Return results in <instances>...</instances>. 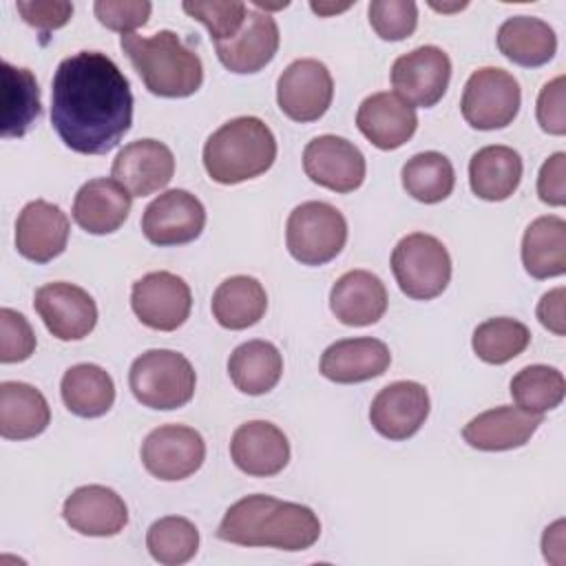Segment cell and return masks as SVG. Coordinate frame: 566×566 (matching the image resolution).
<instances>
[{
	"instance_id": "cell-19",
	"label": "cell",
	"mask_w": 566,
	"mask_h": 566,
	"mask_svg": "<svg viewBox=\"0 0 566 566\" xmlns=\"http://www.w3.org/2000/svg\"><path fill=\"white\" fill-rule=\"evenodd\" d=\"M62 517L80 535L113 537L128 524V506L117 491L104 484H86L64 500Z\"/></svg>"
},
{
	"instance_id": "cell-25",
	"label": "cell",
	"mask_w": 566,
	"mask_h": 566,
	"mask_svg": "<svg viewBox=\"0 0 566 566\" xmlns=\"http://www.w3.org/2000/svg\"><path fill=\"white\" fill-rule=\"evenodd\" d=\"M329 310L343 325H374L387 312V287L369 270H349L332 285Z\"/></svg>"
},
{
	"instance_id": "cell-33",
	"label": "cell",
	"mask_w": 566,
	"mask_h": 566,
	"mask_svg": "<svg viewBox=\"0 0 566 566\" xmlns=\"http://www.w3.org/2000/svg\"><path fill=\"white\" fill-rule=\"evenodd\" d=\"M228 374L234 387L248 396H261L276 387L283 374V356L270 340H248L232 349Z\"/></svg>"
},
{
	"instance_id": "cell-26",
	"label": "cell",
	"mask_w": 566,
	"mask_h": 566,
	"mask_svg": "<svg viewBox=\"0 0 566 566\" xmlns=\"http://www.w3.org/2000/svg\"><path fill=\"white\" fill-rule=\"evenodd\" d=\"M133 195L111 177L88 179L73 199V219L88 234H111L128 219Z\"/></svg>"
},
{
	"instance_id": "cell-29",
	"label": "cell",
	"mask_w": 566,
	"mask_h": 566,
	"mask_svg": "<svg viewBox=\"0 0 566 566\" xmlns=\"http://www.w3.org/2000/svg\"><path fill=\"white\" fill-rule=\"evenodd\" d=\"M2 115L0 133L2 137H22L42 115L40 86L35 75L24 66H13L2 62Z\"/></svg>"
},
{
	"instance_id": "cell-1",
	"label": "cell",
	"mask_w": 566,
	"mask_h": 566,
	"mask_svg": "<svg viewBox=\"0 0 566 566\" xmlns=\"http://www.w3.org/2000/svg\"><path fill=\"white\" fill-rule=\"evenodd\" d=\"M51 124L80 155L113 150L133 124V93L119 66L99 51L64 57L51 82Z\"/></svg>"
},
{
	"instance_id": "cell-8",
	"label": "cell",
	"mask_w": 566,
	"mask_h": 566,
	"mask_svg": "<svg viewBox=\"0 0 566 566\" xmlns=\"http://www.w3.org/2000/svg\"><path fill=\"white\" fill-rule=\"evenodd\" d=\"M522 91L517 80L500 66H482L464 84L460 111L469 126L495 130L509 126L520 111Z\"/></svg>"
},
{
	"instance_id": "cell-16",
	"label": "cell",
	"mask_w": 566,
	"mask_h": 566,
	"mask_svg": "<svg viewBox=\"0 0 566 566\" xmlns=\"http://www.w3.org/2000/svg\"><path fill=\"white\" fill-rule=\"evenodd\" d=\"M431 402L424 385L416 380H396L382 387L369 407L371 427L389 440H407L420 431Z\"/></svg>"
},
{
	"instance_id": "cell-34",
	"label": "cell",
	"mask_w": 566,
	"mask_h": 566,
	"mask_svg": "<svg viewBox=\"0 0 566 566\" xmlns=\"http://www.w3.org/2000/svg\"><path fill=\"white\" fill-rule=\"evenodd\" d=\"M60 394L71 413L80 418H99L115 402V382L104 367L80 363L64 371Z\"/></svg>"
},
{
	"instance_id": "cell-4",
	"label": "cell",
	"mask_w": 566,
	"mask_h": 566,
	"mask_svg": "<svg viewBox=\"0 0 566 566\" xmlns=\"http://www.w3.org/2000/svg\"><path fill=\"white\" fill-rule=\"evenodd\" d=\"M276 139L270 126L252 115L221 124L203 144V168L217 184L232 186L272 168Z\"/></svg>"
},
{
	"instance_id": "cell-46",
	"label": "cell",
	"mask_w": 566,
	"mask_h": 566,
	"mask_svg": "<svg viewBox=\"0 0 566 566\" xmlns=\"http://www.w3.org/2000/svg\"><path fill=\"white\" fill-rule=\"evenodd\" d=\"M564 296L566 290L564 287H555L551 292H546L539 303H537V318L539 323L553 332L555 336H564L566 334V318H564Z\"/></svg>"
},
{
	"instance_id": "cell-3",
	"label": "cell",
	"mask_w": 566,
	"mask_h": 566,
	"mask_svg": "<svg viewBox=\"0 0 566 566\" xmlns=\"http://www.w3.org/2000/svg\"><path fill=\"white\" fill-rule=\"evenodd\" d=\"M119 46L153 95L188 97L197 93L203 82L201 57L170 29L148 38L126 33L122 35Z\"/></svg>"
},
{
	"instance_id": "cell-20",
	"label": "cell",
	"mask_w": 566,
	"mask_h": 566,
	"mask_svg": "<svg viewBox=\"0 0 566 566\" xmlns=\"http://www.w3.org/2000/svg\"><path fill=\"white\" fill-rule=\"evenodd\" d=\"M69 230V217L60 206L44 199L29 201L15 221V250L29 261L49 263L64 252Z\"/></svg>"
},
{
	"instance_id": "cell-22",
	"label": "cell",
	"mask_w": 566,
	"mask_h": 566,
	"mask_svg": "<svg viewBox=\"0 0 566 566\" xmlns=\"http://www.w3.org/2000/svg\"><path fill=\"white\" fill-rule=\"evenodd\" d=\"M542 422V413H528L513 405H500L471 418L462 429V438L478 451H509L524 447Z\"/></svg>"
},
{
	"instance_id": "cell-17",
	"label": "cell",
	"mask_w": 566,
	"mask_h": 566,
	"mask_svg": "<svg viewBox=\"0 0 566 566\" xmlns=\"http://www.w3.org/2000/svg\"><path fill=\"white\" fill-rule=\"evenodd\" d=\"M111 175L133 197H148L170 184L175 175V157L164 142L135 139L117 153Z\"/></svg>"
},
{
	"instance_id": "cell-23",
	"label": "cell",
	"mask_w": 566,
	"mask_h": 566,
	"mask_svg": "<svg viewBox=\"0 0 566 566\" xmlns=\"http://www.w3.org/2000/svg\"><path fill=\"white\" fill-rule=\"evenodd\" d=\"M279 42L281 35L276 20L265 11L252 9L248 11L241 31L226 42H214V51L228 71L256 73L272 62L279 51Z\"/></svg>"
},
{
	"instance_id": "cell-21",
	"label": "cell",
	"mask_w": 566,
	"mask_h": 566,
	"mask_svg": "<svg viewBox=\"0 0 566 566\" xmlns=\"http://www.w3.org/2000/svg\"><path fill=\"white\" fill-rule=\"evenodd\" d=\"M356 126L376 148L396 150L413 137L418 115L416 108L400 95L380 91L360 102Z\"/></svg>"
},
{
	"instance_id": "cell-10",
	"label": "cell",
	"mask_w": 566,
	"mask_h": 566,
	"mask_svg": "<svg viewBox=\"0 0 566 566\" xmlns=\"http://www.w3.org/2000/svg\"><path fill=\"white\" fill-rule=\"evenodd\" d=\"M142 464L164 482L186 480L197 473L206 460L201 433L186 424H161L142 442Z\"/></svg>"
},
{
	"instance_id": "cell-39",
	"label": "cell",
	"mask_w": 566,
	"mask_h": 566,
	"mask_svg": "<svg viewBox=\"0 0 566 566\" xmlns=\"http://www.w3.org/2000/svg\"><path fill=\"white\" fill-rule=\"evenodd\" d=\"M181 9L199 20L208 33L210 40L214 42H226L230 38H234L248 15V4L245 2H219V0H192V2H184Z\"/></svg>"
},
{
	"instance_id": "cell-36",
	"label": "cell",
	"mask_w": 566,
	"mask_h": 566,
	"mask_svg": "<svg viewBox=\"0 0 566 566\" xmlns=\"http://www.w3.org/2000/svg\"><path fill=\"white\" fill-rule=\"evenodd\" d=\"M531 343V329L509 316L486 318L473 329L471 347L475 356L489 365H504L520 356Z\"/></svg>"
},
{
	"instance_id": "cell-11",
	"label": "cell",
	"mask_w": 566,
	"mask_h": 566,
	"mask_svg": "<svg viewBox=\"0 0 566 566\" xmlns=\"http://www.w3.org/2000/svg\"><path fill=\"white\" fill-rule=\"evenodd\" d=\"M332 97V73L314 57L294 60L276 80V104L292 122H316L327 113Z\"/></svg>"
},
{
	"instance_id": "cell-47",
	"label": "cell",
	"mask_w": 566,
	"mask_h": 566,
	"mask_svg": "<svg viewBox=\"0 0 566 566\" xmlns=\"http://www.w3.org/2000/svg\"><path fill=\"white\" fill-rule=\"evenodd\" d=\"M555 537H557V539H553V528L548 526V528L544 531V537H542V548H544V551L551 548V551H559V553H562V548H564V533L559 531Z\"/></svg>"
},
{
	"instance_id": "cell-13",
	"label": "cell",
	"mask_w": 566,
	"mask_h": 566,
	"mask_svg": "<svg viewBox=\"0 0 566 566\" xmlns=\"http://www.w3.org/2000/svg\"><path fill=\"white\" fill-rule=\"evenodd\" d=\"M206 228V208L188 190L175 188L153 199L142 214L144 237L159 248L195 241Z\"/></svg>"
},
{
	"instance_id": "cell-14",
	"label": "cell",
	"mask_w": 566,
	"mask_h": 566,
	"mask_svg": "<svg viewBox=\"0 0 566 566\" xmlns=\"http://www.w3.org/2000/svg\"><path fill=\"white\" fill-rule=\"evenodd\" d=\"M33 307L46 329L60 340H80L95 329L97 305L93 296L66 281L44 283L35 290Z\"/></svg>"
},
{
	"instance_id": "cell-24",
	"label": "cell",
	"mask_w": 566,
	"mask_h": 566,
	"mask_svg": "<svg viewBox=\"0 0 566 566\" xmlns=\"http://www.w3.org/2000/svg\"><path fill=\"white\" fill-rule=\"evenodd\" d=\"M391 365L389 347L371 336L343 338L332 343L321 356V374L338 385L365 382L382 376Z\"/></svg>"
},
{
	"instance_id": "cell-45",
	"label": "cell",
	"mask_w": 566,
	"mask_h": 566,
	"mask_svg": "<svg viewBox=\"0 0 566 566\" xmlns=\"http://www.w3.org/2000/svg\"><path fill=\"white\" fill-rule=\"evenodd\" d=\"M537 195L548 206H564L566 203V155L555 153L551 155L537 175Z\"/></svg>"
},
{
	"instance_id": "cell-7",
	"label": "cell",
	"mask_w": 566,
	"mask_h": 566,
	"mask_svg": "<svg viewBox=\"0 0 566 566\" xmlns=\"http://www.w3.org/2000/svg\"><path fill=\"white\" fill-rule=\"evenodd\" d=\"M347 241V221L325 201L298 203L285 223L287 252L303 265H323L340 254Z\"/></svg>"
},
{
	"instance_id": "cell-30",
	"label": "cell",
	"mask_w": 566,
	"mask_h": 566,
	"mask_svg": "<svg viewBox=\"0 0 566 566\" xmlns=\"http://www.w3.org/2000/svg\"><path fill=\"white\" fill-rule=\"evenodd\" d=\"M497 49L520 66H542L557 51V35L548 22L533 15L506 18L497 29Z\"/></svg>"
},
{
	"instance_id": "cell-37",
	"label": "cell",
	"mask_w": 566,
	"mask_h": 566,
	"mask_svg": "<svg viewBox=\"0 0 566 566\" xmlns=\"http://www.w3.org/2000/svg\"><path fill=\"white\" fill-rule=\"evenodd\" d=\"M511 398L528 413L551 411L562 405L566 380L559 369L548 365H528L511 378Z\"/></svg>"
},
{
	"instance_id": "cell-27",
	"label": "cell",
	"mask_w": 566,
	"mask_h": 566,
	"mask_svg": "<svg viewBox=\"0 0 566 566\" xmlns=\"http://www.w3.org/2000/svg\"><path fill=\"white\" fill-rule=\"evenodd\" d=\"M51 422V409L40 389L20 380L0 382V436L7 440H29L40 436Z\"/></svg>"
},
{
	"instance_id": "cell-38",
	"label": "cell",
	"mask_w": 566,
	"mask_h": 566,
	"mask_svg": "<svg viewBox=\"0 0 566 566\" xmlns=\"http://www.w3.org/2000/svg\"><path fill=\"white\" fill-rule=\"evenodd\" d=\"M146 548L155 562L179 566L197 555L199 531L188 517L166 515L150 524L146 533Z\"/></svg>"
},
{
	"instance_id": "cell-44",
	"label": "cell",
	"mask_w": 566,
	"mask_h": 566,
	"mask_svg": "<svg viewBox=\"0 0 566 566\" xmlns=\"http://www.w3.org/2000/svg\"><path fill=\"white\" fill-rule=\"evenodd\" d=\"M537 122L548 135L566 133V115H564V75H557L548 84L542 86L537 95Z\"/></svg>"
},
{
	"instance_id": "cell-40",
	"label": "cell",
	"mask_w": 566,
	"mask_h": 566,
	"mask_svg": "<svg viewBox=\"0 0 566 566\" xmlns=\"http://www.w3.org/2000/svg\"><path fill=\"white\" fill-rule=\"evenodd\" d=\"M367 15L376 35L389 42L409 38L418 27V4L411 0H374Z\"/></svg>"
},
{
	"instance_id": "cell-31",
	"label": "cell",
	"mask_w": 566,
	"mask_h": 566,
	"mask_svg": "<svg viewBox=\"0 0 566 566\" xmlns=\"http://www.w3.org/2000/svg\"><path fill=\"white\" fill-rule=\"evenodd\" d=\"M522 263L533 279L566 272V221L555 214L537 217L522 237Z\"/></svg>"
},
{
	"instance_id": "cell-41",
	"label": "cell",
	"mask_w": 566,
	"mask_h": 566,
	"mask_svg": "<svg viewBox=\"0 0 566 566\" xmlns=\"http://www.w3.org/2000/svg\"><path fill=\"white\" fill-rule=\"evenodd\" d=\"M35 352V334L24 314L0 310V363H22Z\"/></svg>"
},
{
	"instance_id": "cell-43",
	"label": "cell",
	"mask_w": 566,
	"mask_h": 566,
	"mask_svg": "<svg viewBox=\"0 0 566 566\" xmlns=\"http://www.w3.org/2000/svg\"><path fill=\"white\" fill-rule=\"evenodd\" d=\"M15 9L27 24L35 27L44 35L64 27L73 15V4L64 0H18Z\"/></svg>"
},
{
	"instance_id": "cell-18",
	"label": "cell",
	"mask_w": 566,
	"mask_h": 566,
	"mask_svg": "<svg viewBox=\"0 0 566 566\" xmlns=\"http://www.w3.org/2000/svg\"><path fill=\"white\" fill-rule=\"evenodd\" d=\"M230 458L239 471L252 478L281 473L290 462L287 436L268 420H250L234 429L230 438Z\"/></svg>"
},
{
	"instance_id": "cell-49",
	"label": "cell",
	"mask_w": 566,
	"mask_h": 566,
	"mask_svg": "<svg viewBox=\"0 0 566 566\" xmlns=\"http://www.w3.org/2000/svg\"><path fill=\"white\" fill-rule=\"evenodd\" d=\"M431 7L436 9V11H460V9H464L467 7V2H460V4H436V2H431Z\"/></svg>"
},
{
	"instance_id": "cell-6",
	"label": "cell",
	"mask_w": 566,
	"mask_h": 566,
	"mask_svg": "<svg viewBox=\"0 0 566 566\" xmlns=\"http://www.w3.org/2000/svg\"><path fill=\"white\" fill-rule=\"evenodd\" d=\"M391 272L402 294L413 301H429L440 296L449 285L451 256L433 234L411 232L396 243Z\"/></svg>"
},
{
	"instance_id": "cell-28",
	"label": "cell",
	"mask_w": 566,
	"mask_h": 566,
	"mask_svg": "<svg viewBox=\"0 0 566 566\" xmlns=\"http://www.w3.org/2000/svg\"><path fill=\"white\" fill-rule=\"evenodd\" d=\"M522 170V157L511 146H484L469 161V186L484 201H504L517 190Z\"/></svg>"
},
{
	"instance_id": "cell-32",
	"label": "cell",
	"mask_w": 566,
	"mask_h": 566,
	"mask_svg": "<svg viewBox=\"0 0 566 566\" xmlns=\"http://www.w3.org/2000/svg\"><path fill=\"white\" fill-rule=\"evenodd\" d=\"M212 316L226 329H248L256 325L268 310L265 287L248 274H237L219 283L210 301Z\"/></svg>"
},
{
	"instance_id": "cell-5",
	"label": "cell",
	"mask_w": 566,
	"mask_h": 566,
	"mask_svg": "<svg viewBox=\"0 0 566 566\" xmlns=\"http://www.w3.org/2000/svg\"><path fill=\"white\" fill-rule=\"evenodd\" d=\"M195 385L197 374L190 360L172 349H148L133 360L128 371L133 396L148 409L170 411L188 405Z\"/></svg>"
},
{
	"instance_id": "cell-9",
	"label": "cell",
	"mask_w": 566,
	"mask_h": 566,
	"mask_svg": "<svg viewBox=\"0 0 566 566\" xmlns=\"http://www.w3.org/2000/svg\"><path fill=\"white\" fill-rule=\"evenodd\" d=\"M130 307L142 325L157 332H175L192 310L188 283L166 270L148 272L133 283Z\"/></svg>"
},
{
	"instance_id": "cell-35",
	"label": "cell",
	"mask_w": 566,
	"mask_h": 566,
	"mask_svg": "<svg viewBox=\"0 0 566 566\" xmlns=\"http://www.w3.org/2000/svg\"><path fill=\"white\" fill-rule=\"evenodd\" d=\"M400 177L407 195L422 203H438L447 199L455 186L453 164L438 150H424L407 159Z\"/></svg>"
},
{
	"instance_id": "cell-15",
	"label": "cell",
	"mask_w": 566,
	"mask_h": 566,
	"mask_svg": "<svg viewBox=\"0 0 566 566\" xmlns=\"http://www.w3.org/2000/svg\"><path fill=\"white\" fill-rule=\"evenodd\" d=\"M303 170L314 184L345 195L363 186L367 164L365 155L349 139L318 135L303 150Z\"/></svg>"
},
{
	"instance_id": "cell-2",
	"label": "cell",
	"mask_w": 566,
	"mask_h": 566,
	"mask_svg": "<svg viewBox=\"0 0 566 566\" xmlns=\"http://www.w3.org/2000/svg\"><path fill=\"white\" fill-rule=\"evenodd\" d=\"M221 542L265 546L279 551H307L321 537L318 515L298 502L254 493L237 500L214 533Z\"/></svg>"
},
{
	"instance_id": "cell-48",
	"label": "cell",
	"mask_w": 566,
	"mask_h": 566,
	"mask_svg": "<svg viewBox=\"0 0 566 566\" xmlns=\"http://www.w3.org/2000/svg\"><path fill=\"white\" fill-rule=\"evenodd\" d=\"M312 7V11H316L318 15H329V13H338V11H345L349 4H316V2H312L310 4Z\"/></svg>"
},
{
	"instance_id": "cell-42",
	"label": "cell",
	"mask_w": 566,
	"mask_h": 566,
	"mask_svg": "<svg viewBox=\"0 0 566 566\" xmlns=\"http://www.w3.org/2000/svg\"><path fill=\"white\" fill-rule=\"evenodd\" d=\"M93 11L106 29L126 35L148 22L153 4L146 0H97Z\"/></svg>"
},
{
	"instance_id": "cell-12",
	"label": "cell",
	"mask_w": 566,
	"mask_h": 566,
	"mask_svg": "<svg viewBox=\"0 0 566 566\" xmlns=\"http://www.w3.org/2000/svg\"><path fill=\"white\" fill-rule=\"evenodd\" d=\"M451 80V60L436 46L424 44L400 57L391 66V86L411 106L431 108L447 93Z\"/></svg>"
}]
</instances>
